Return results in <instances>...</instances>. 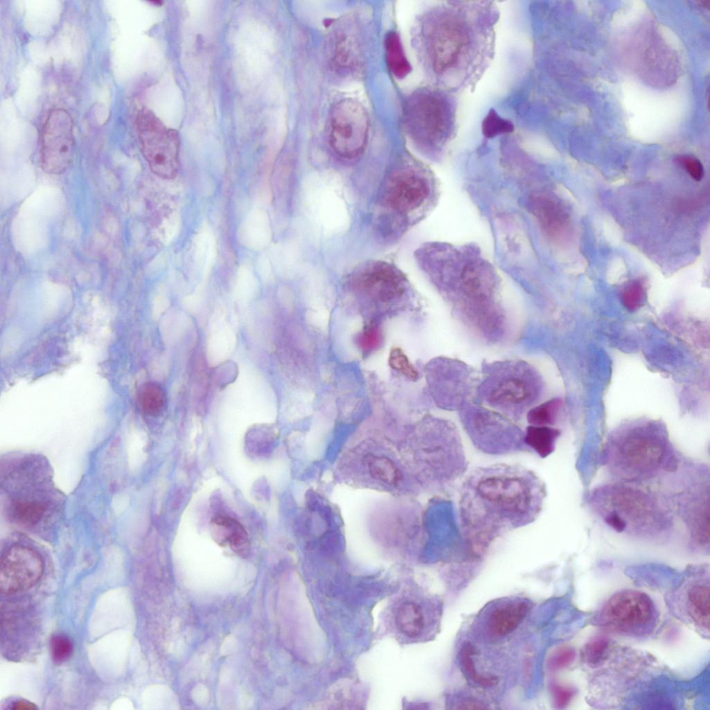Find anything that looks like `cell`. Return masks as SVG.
<instances>
[{"label": "cell", "mask_w": 710, "mask_h": 710, "mask_svg": "<svg viewBox=\"0 0 710 710\" xmlns=\"http://www.w3.org/2000/svg\"><path fill=\"white\" fill-rule=\"evenodd\" d=\"M574 695V690L571 687L557 685L553 687V696L555 705L558 708L565 707Z\"/></svg>", "instance_id": "obj_35"}, {"label": "cell", "mask_w": 710, "mask_h": 710, "mask_svg": "<svg viewBox=\"0 0 710 710\" xmlns=\"http://www.w3.org/2000/svg\"><path fill=\"white\" fill-rule=\"evenodd\" d=\"M528 604L516 602L495 609L490 615L488 627L496 636H505L514 630L526 615Z\"/></svg>", "instance_id": "obj_20"}, {"label": "cell", "mask_w": 710, "mask_h": 710, "mask_svg": "<svg viewBox=\"0 0 710 710\" xmlns=\"http://www.w3.org/2000/svg\"><path fill=\"white\" fill-rule=\"evenodd\" d=\"M404 276L392 266L383 262L366 265L356 277L361 291L370 297L388 302L401 296L404 291Z\"/></svg>", "instance_id": "obj_14"}, {"label": "cell", "mask_w": 710, "mask_h": 710, "mask_svg": "<svg viewBox=\"0 0 710 710\" xmlns=\"http://www.w3.org/2000/svg\"><path fill=\"white\" fill-rule=\"evenodd\" d=\"M664 430L653 425L634 426L612 435L605 445V462L622 483H639L663 471H674L678 458Z\"/></svg>", "instance_id": "obj_4"}, {"label": "cell", "mask_w": 710, "mask_h": 710, "mask_svg": "<svg viewBox=\"0 0 710 710\" xmlns=\"http://www.w3.org/2000/svg\"><path fill=\"white\" fill-rule=\"evenodd\" d=\"M575 652L571 647H563L558 650L550 660V666L553 669H560L570 665L574 660Z\"/></svg>", "instance_id": "obj_33"}, {"label": "cell", "mask_w": 710, "mask_h": 710, "mask_svg": "<svg viewBox=\"0 0 710 710\" xmlns=\"http://www.w3.org/2000/svg\"><path fill=\"white\" fill-rule=\"evenodd\" d=\"M388 364L391 368L399 372L410 380L415 381L418 377L417 370L400 348H394L390 351Z\"/></svg>", "instance_id": "obj_29"}, {"label": "cell", "mask_w": 710, "mask_h": 710, "mask_svg": "<svg viewBox=\"0 0 710 710\" xmlns=\"http://www.w3.org/2000/svg\"><path fill=\"white\" fill-rule=\"evenodd\" d=\"M73 644L71 640L64 635H57L51 640V653L53 660L62 663L67 660L71 655Z\"/></svg>", "instance_id": "obj_32"}, {"label": "cell", "mask_w": 710, "mask_h": 710, "mask_svg": "<svg viewBox=\"0 0 710 710\" xmlns=\"http://www.w3.org/2000/svg\"><path fill=\"white\" fill-rule=\"evenodd\" d=\"M1 490L6 514L19 527L43 535L58 521L63 496L43 457L26 455L1 467Z\"/></svg>", "instance_id": "obj_3"}, {"label": "cell", "mask_w": 710, "mask_h": 710, "mask_svg": "<svg viewBox=\"0 0 710 710\" xmlns=\"http://www.w3.org/2000/svg\"><path fill=\"white\" fill-rule=\"evenodd\" d=\"M44 569L39 554L24 546H13L2 556L0 589L6 594L27 589L40 580Z\"/></svg>", "instance_id": "obj_11"}, {"label": "cell", "mask_w": 710, "mask_h": 710, "mask_svg": "<svg viewBox=\"0 0 710 710\" xmlns=\"http://www.w3.org/2000/svg\"><path fill=\"white\" fill-rule=\"evenodd\" d=\"M474 654V647L471 643L467 642L462 645L459 657L461 669L464 675L472 682L483 687L496 686L499 682L496 676L483 675L477 672L473 660Z\"/></svg>", "instance_id": "obj_24"}, {"label": "cell", "mask_w": 710, "mask_h": 710, "mask_svg": "<svg viewBox=\"0 0 710 710\" xmlns=\"http://www.w3.org/2000/svg\"><path fill=\"white\" fill-rule=\"evenodd\" d=\"M560 406V401L551 399L531 408L527 414L530 425L548 426L554 424Z\"/></svg>", "instance_id": "obj_26"}, {"label": "cell", "mask_w": 710, "mask_h": 710, "mask_svg": "<svg viewBox=\"0 0 710 710\" xmlns=\"http://www.w3.org/2000/svg\"><path fill=\"white\" fill-rule=\"evenodd\" d=\"M485 416H480L467 425L468 433L476 447L494 454L528 450L523 442L524 433L503 421Z\"/></svg>", "instance_id": "obj_12"}, {"label": "cell", "mask_w": 710, "mask_h": 710, "mask_svg": "<svg viewBox=\"0 0 710 710\" xmlns=\"http://www.w3.org/2000/svg\"><path fill=\"white\" fill-rule=\"evenodd\" d=\"M644 290L642 284L639 281L631 282L623 291V304L629 310H636L641 305Z\"/></svg>", "instance_id": "obj_31"}, {"label": "cell", "mask_w": 710, "mask_h": 710, "mask_svg": "<svg viewBox=\"0 0 710 710\" xmlns=\"http://www.w3.org/2000/svg\"><path fill=\"white\" fill-rule=\"evenodd\" d=\"M499 17L492 1H444L426 12L420 43L436 87L451 93L475 88L494 57Z\"/></svg>", "instance_id": "obj_1"}, {"label": "cell", "mask_w": 710, "mask_h": 710, "mask_svg": "<svg viewBox=\"0 0 710 710\" xmlns=\"http://www.w3.org/2000/svg\"><path fill=\"white\" fill-rule=\"evenodd\" d=\"M139 399L143 410L150 415L159 413L165 404L164 391L159 386L153 383L144 386L140 392Z\"/></svg>", "instance_id": "obj_27"}, {"label": "cell", "mask_w": 710, "mask_h": 710, "mask_svg": "<svg viewBox=\"0 0 710 710\" xmlns=\"http://www.w3.org/2000/svg\"><path fill=\"white\" fill-rule=\"evenodd\" d=\"M656 618L654 603L646 594L624 589L612 595L605 603L598 622L615 633L639 636L652 630Z\"/></svg>", "instance_id": "obj_8"}, {"label": "cell", "mask_w": 710, "mask_h": 710, "mask_svg": "<svg viewBox=\"0 0 710 710\" xmlns=\"http://www.w3.org/2000/svg\"><path fill=\"white\" fill-rule=\"evenodd\" d=\"M534 392V387L526 379L510 375L503 377L492 386L488 399L494 405L517 406L526 404Z\"/></svg>", "instance_id": "obj_18"}, {"label": "cell", "mask_w": 710, "mask_h": 710, "mask_svg": "<svg viewBox=\"0 0 710 710\" xmlns=\"http://www.w3.org/2000/svg\"><path fill=\"white\" fill-rule=\"evenodd\" d=\"M210 531L212 538L220 545L229 546L236 553L248 551L250 540L243 526L234 518L217 515L211 519Z\"/></svg>", "instance_id": "obj_19"}, {"label": "cell", "mask_w": 710, "mask_h": 710, "mask_svg": "<svg viewBox=\"0 0 710 710\" xmlns=\"http://www.w3.org/2000/svg\"><path fill=\"white\" fill-rule=\"evenodd\" d=\"M386 60L390 71L398 78L406 77L410 71L399 35L390 33L386 39Z\"/></svg>", "instance_id": "obj_22"}, {"label": "cell", "mask_w": 710, "mask_h": 710, "mask_svg": "<svg viewBox=\"0 0 710 710\" xmlns=\"http://www.w3.org/2000/svg\"><path fill=\"white\" fill-rule=\"evenodd\" d=\"M514 130L512 123L499 116L495 110H490L482 123V132L487 138L509 133Z\"/></svg>", "instance_id": "obj_28"}, {"label": "cell", "mask_w": 710, "mask_h": 710, "mask_svg": "<svg viewBox=\"0 0 710 710\" xmlns=\"http://www.w3.org/2000/svg\"><path fill=\"white\" fill-rule=\"evenodd\" d=\"M529 207L548 235L557 236L563 232L567 223L566 213L552 196L536 193L531 196Z\"/></svg>", "instance_id": "obj_17"}, {"label": "cell", "mask_w": 710, "mask_h": 710, "mask_svg": "<svg viewBox=\"0 0 710 710\" xmlns=\"http://www.w3.org/2000/svg\"><path fill=\"white\" fill-rule=\"evenodd\" d=\"M678 161L693 179L700 181L704 175L703 166L697 158L690 155H684L679 157Z\"/></svg>", "instance_id": "obj_34"}, {"label": "cell", "mask_w": 710, "mask_h": 710, "mask_svg": "<svg viewBox=\"0 0 710 710\" xmlns=\"http://www.w3.org/2000/svg\"><path fill=\"white\" fill-rule=\"evenodd\" d=\"M591 503L610 528L637 538L661 537L671 526L669 513L655 496L631 483L597 488L592 493Z\"/></svg>", "instance_id": "obj_5"}, {"label": "cell", "mask_w": 710, "mask_h": 710, "mask_svg": "<svg viewBox=\"0 0 710 710\" xmlns=\"http://www.w3.org/2000/svg\"><path fill=\"white\" fill-rule=\"evenodd\" d=\"M431 194V185L422 175L408 172L391 181L386 200L392 209L408 213L419 208Z\"/></svg>", "instance_id": "obj_15"}, {"label": "cell", "mask_w": 710, "mask_h": 710, "mask_svg": "<svg viewBox=\"0 0 710 710\" xmlns=\"http://www.w3.org/2000/svg\"><path fill=\"white\" fill-rule=\"evenodd\" d=\"M136 125L141 152L151 171L162 179L175 178L180 169L178 132L147 107L138 112Z\"/></svg>", "instance_id": "obj_7"}, {"label": "cell", "mask_w": 710, "mask_h": 710, "mask_svg": "<svg viewBox=\"0 0 710 710\" xmlns=\"http://www.w3.org/2000/svg\"><path fill=\"white\" fill-rule=\"evenodd\" d=\"M560 435L558 429L549 426L530 425L524 432L523 442L527 447L544 458L554 451Z\"/></svg>", "instance_id": "obj_21"}, {"label": "cell", "mask_w": 710, "mask_h": 710, "mask_svg": "<svg viewBox=\"0 0 710 710\" xmlns=\"http://www.w3.org/2000/svg\"><path fill=\"white\" fill-rule=\"evenodd\" d=\"M367 465L370 475L376 480L395 485L401 479L399 469L386 457L369 456L367 457Z\"/></svg>", "instance_id": "obj_25"}, {"label": "cell", "mask_w": 710, "mask_h": 710, "mask_svg": "<svg viewBox=\"0 0 710 710\" xmlns=\"http://www.w3.org/2000/svg\"><path fill=\"white\" fill-rule=\"evenodd\" d=\"M369 119L363 106L355 100L343 99L331 112L329 142L339 156L354 158L361 154L367 144Z\"/></svg>", "instance_id": "obj_9"}, {"label": "cell", "mask_w": 710, "mask_h": 710, "mask_svg": "<svg viewBox=\"0 0 710 710\" xmlns=\"http://www.w3.org/2000/svg\"><path fill=\"white\" fill-rule=\"evenodd\" d=\"M75 153L73 120L62 109L51 110L41 134L40 159L47 173L60 175L71 166Z\"/></svg>", "instance_id": "obj_10"}, {"label": "cell", "mask_w": 710, "mask_h": 710, "mask_svg": "<svg viewBox=\"0 0 710 710\" xmlns=\"http://www.w3.org/2000/svg\"><path fill=\"white\" fill-rule=\"evenodd\" d=\"M456 114L453 93L438 87H422L412 93L405 103V128L419 148L439 154L456 135Z\"/></svg>", "instance_id": "obj_6"}, {"label": "cell", "mask_w": 710, "mask_h": 710, "mask_svg": "<svg viewBox=\"0 0 710 710\" xmlns=\"http://www.w3.org/2000/svg\"><path fill=\"white\" fill-rule=\"evenodd\" d=\"M682 501V514L693 541L702 547H709V487L704 483L694 485Z\"/></svg>", "instance_id": "obj_16"}, {"label": "cell", "mask_w": 710, "mask_h": 710, "mask_svg": "<svg viewBox=\"0 0 710 710\" xmlns=\"http://www.w3.org/2000/svg\"><path fill=\"white\" fill-rule=\"evenodd\" d=\"M460 709H483L486 706L483 703L476 700L465 699L457 706Z\"/></svg>", "instance_id": "obj_36"}, {"label": "cell", "mask_w": 710, "mask_h": 710, "mask_svg": "<svg viewBox=\"0 0 710 710\" xmlns=\"http://www.w3.org/2000/svg\"><path fill=\"white\" fill-rule=\"evenodd\" d=\"M12 708L14 709H35L36 707H35L34 704L30 702H26L24 700H21L15 703Z\"/></svg>", "instance_id": "obj_37"}, {"label": "cell", "mask_w": 710, "mask_h": 710, "mask_svg": "<svg viewBox=\"0 0 710 710\" xmlns=\"http://www.w3.org/2000/svg\"><path fill=\"white\" fill-rule=\"evenodd\" d=\"M546 497L542 480L518 465L479 467L462 485L459 517L462 536L479 555L508 531L532 523Z\"/></svg>", "instance_id": "obj_2"}, {"label": "cell", "mask_w": 710, "mask_h": 710, "mask_svg": "<svg viewBox=\"0 0 710 710\" xmlns=\"http://www.w3.org/2000/svg\"><path fill=\"white\" fill-rule=\"evenodd\" d=\"M709 576H691L674 594L673 606L678 615L700 632L709 631Z\"/></svg>", "instance_id": "obj_13"}, {"label": "cell", "mask_w": 710, "mask_h": 710, "mask_svg": "<svg viewBox=\"0 0 710 710\" xmlns=\"http://www.w3.org/2000/svg\"><path fill=\"white\" fill-rule=\"evenodd\" d=\"M396 623L406 635L415 637L418 636L424 626V618L419 606L412 602L403 603L398 609Z\"/></svg>", "instance_id": "obj_23"}, {"label": "cell", "mask_w": 710, "mask_h": 710, "mask_svg": "<svg viewBox=\"0 0 710 710\" xmlns=\"http://www.w3.org/2000/svg\"><path fill=\"white\" fill-rule=\"evenodd\" d=\"M609 642L603 637L596 638L589 642L583 650V659L590 665H597L605 657Z\"/></svg>", "instance_id": "obj_30"}]
</instances>
